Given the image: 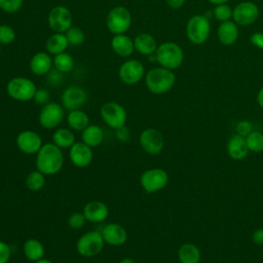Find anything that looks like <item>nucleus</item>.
I'll use <instances>...</instances> for the list:
<instances>
[{
    "label": "nucleus",
    "mask_w": 263,
    "mask_h": 263,
    "mask_svg": "<svg viewBox=\"0 0 263 263\" xmlns=\"http://www.w3.org/2000/svg\"><path fill=\"white\" fill-rule=\"evenodd\" d=\"M64 165V155L53 143L43 144L36 155V167L44 175L58 174Z\"/></svg>",
    "instance_id": "f257e3e1"
},
{
    "label": "nucleus",
    "mask_w": 263,
    "mask_h": 263,
    "mask_svg": "<svg viewBox=\"0 0 263 263\" xmlns=\"http://www.w3.org/2000/svg\"><path fill=\"white\" fill-rule=\"evenodd\" d=\"M176 82V76L173 70L155 67L145 74V84L148 90L154 95H162L167 92Z\"/></svg>",
    "instance_id": "f03ea898"
},
{
    "label": "nucleus",
    "mask_w": 263,
    "mask_h": 263,
    "mask_svg": "<svg viewBox=\"0 0 263 263\" xmlns=\"http://www.w3.org/2000/svg\"><path fill=\"white\" fill-rule=\"evenodd\" d=\"M154 54L156 62L161 67L170 70L178 69L184 61L182 47L173 41H165L159 44Z\"/></svg>",
    "instance_id": "7ed1b4c3"
},
{
    "label": "nucleus",
    "mask_w": 263,
    "mask_h": 263,
    "mask_svg": "<svg viewBox=\"0 0 263 263\" xmlns=\"http://www.w3.org/2000/svg\"><path fill=\"white\" fill-rule=\"evenodd\" d=\"M211 23L206 15L195 14L191 16L186 25V36L188 40L195 44H203L210 37Z\"/></svg>",
    "instance_id": "20e7f679"
},
{
    "label": "nucleus",
    "mask_w": 263,
    "mask_h": 263,
    "mask_svg": "<svg viewBox=\"0 0 263 263\" xmlns=\"http://www.w3.org/2000/svg\"><path fill=\"white\" fill-rule=\"evenodd\" d=\"M37 87L35 83L24 76H16L11 78L6 85L7 95L20 102H28L34 99Z\"/></svg>",
    "instance_id": "39448f33"
},
{
    "label": "nucleus",
    "mask_w": 263,
    "mask_h": 263,
    "mask_svg": "<svg viewBox=\"0 0 263 263\" xmlns=\"http://www.w3.org/2000/svg\"><path fill=\"white\" fill-rule=\"evenodd\" d=\"M106 25L113 35L125 34L132 26V14L129 10L121 5L111 8L106 17Z\"/></svg>",
    "instance_id": "423d86ee"
},
{
    "label": "nucleus",
    "mask_w": 263,
    "mask_h": 263,
    "mask_svg": "<svg viewBox=\"0 0 263 263\" xmlns=\"http://www.w3.org/2000/svg\"><path fill=\"white\" fill-rule=\"evenodd\" d=\"M104 245L105 241L102 233L92 230L79 237L76 243V250L83 257H95L102 252Z\"/></svg>",
    "instance_id": "0eeeda50"
},
{
    "label": "nucleus",
    "mask_w": 263,
    "mask_h": 263,
    "mask_svg": "<svg viewBox=\"0 0 263 263\" xmlns=\"http://www.w3.org/2000/svg\"><path fill=\"white\" fill-rule=\"evenodd\" d=\"M100 115L103 121L114 129L124 126L127 119L125 109L116 102L105 103L100 109Z\"/></svg>",
    "instance_id": "6e6552de"
},
{
    "label": "nucleus",
    "mask_w": 263,
    "mask_h": 263,
    "mask_svg": "<svg viewBox=\"0 0 263 263\" xmlns=\"http://www.w3.org/2000/svg\"><path fill=\"white\" fill-rule=\"evenodd\" d=\"M168 182L167 173L158 167L145 171L140 178L142 188L148 193H154L163 189Z\"/></svg>",
    "instance_id": "1a4fd4ad"
},
{
    "label": "nucleus",
    "mask_w": 263,
    "mask_h": 263,
    "mask_svg": "<svg viewBox=\"0 0 263 263\" xmlns=\"http://www.w3.org/2000/svg\"><path fill=\"white\" fill-rule=\"evenodd\" d=\"M72 21L70 9L64 5L52 7L47 15L48 26L54 33H65L72 27Z\"/></svg>",
    "instance_id": "9d476101"
},
{
    "label": "nucleus",
    "mask_w": 263,
    "mask_h": 263,
    "mask_svg": "<svg viewBox=\"0 0 263 263\" xmlns=\"http://www.w3.org/2000/svg\"><path fill=\"white\" fill-rule=\"evenodd\" d=\"M145 75V68L142 62L136 59H128L124 61L118 69L119 79L127 85L139 83Z\"/></svg>",
    "instance_id": "9b49d317"
},
{
    "label": "nucleus",
    "mask_w": 263,
    "mask_h": 263,
    "mask_svg": "<svg viewBox=\"0 0 263 263\" xmlns=\"http://www.w3.org/2000/svg\"><path fill=\"white\" fill-rule=\"evenodd\" d=\"M64 107L55 102H49L44 105L39 113V123L46 129L58 127L64 119Z\"/></svg>",
    "instance_id": "f8f14e48"
},
{
    "label": "nucleus",
    "mask_w": 263,
    "mask_h": 263,
    "mask_svg": "<svg viewBox=\"0 0 263 263\" xmlns=\"http://www.w3.org/2000/svg\"><path fill=\"white\" fill-rule=\"evenodd\" d=\"M142 149L151 155L159 154L164 147L163 135L156 128L144 129L139 138Z\"/></svg>",
    "instance_id": "ddd939ff"
},
{
    "label": "nucleus",
    "mask_w": 263,
    "mask_h": 263,
    "mask_svg": "<svg viewBox=\"0 0 263 263\" xmlns=\"http://www.w3.org/2000/svg\"><path fill=\"white\" fill-rule=\"evenodd\" d=\"M259 8L252 1H242L232 9V18L236 25L250 26L257 21Z\"/></svg>",
    "instance_id": "4468645a"
},
{
    "label": "nucleus",
    "mask_w": 263,
    "mask_h": 263,
    "mask_svg": "<svg viewBox=\"0 0 263 263\" xmlns=\"http://www.w3.org/2000/svg\"><path fill=\"white\" fill-rule=\"evenodd\" d=\"M63 107L68 111L80 109L87 101V93L81 86H68L61 96Z\"/></svg>",
    "instance_id": "2eb2a0df"
},
{
    "label": "nucleus",
    "mask_w": 263,
    "mask_h": 263,
    "mask_svg": "<svg viewBox=\"0 0 263 263\" xmlns=\"http://www.w3.org/2000/svg\"><path fill=\"white\" fill-rule=\"evenodd\" d=\"M17 148L25 154H37L42 147V139L36 132L23 130L15 139Z\"/></svg>",
    "instance_id": "dca6fc26"
},
{
    "label": "nucleus",
    "mask_w": 263,
    "mask_h": 263,
    "mask_svg": "<svg viewBox=\"0 0 263 263\" xmlns=\"http://www.w3.org/2000/svg\"><path fill=\"white\" fill-rule=\"evenodd\" d=\"M92 156L91 147L87 146L83 142H75L70 148V160L77 167L88 166L92 160Z\"/></svg>",
    "instance_id": "f3484780"
},
{
    "label": "nucleus",
    "mask_w": 263,
    "mask_h": 263,
    "mask_svg": "<svg viewBox=\"0 0 263 263\" xmlns=\"http://www.w3.org/2000/svg\"><path fill=\"white\" fill-rule=\"evenodd\" d=\"M53 67V60L47 51H38L31 58L29 68L36 76H45Z\"/></svg>",
    "instance_id": "a211bd4d"
},
{
    "label": "nucleus",
    "mask_w": 263,
    "mask_h": 263,
    "mask_svg": "<svg viewBox=\"0 0 263 263\" xmlns=\"http://www.w3.org/2000/svg\"><path fill=\"white\" fill-rule=\"evenodd\" d=\"M104 241L110 246H122L127 239V232L123 226L117 223H110L102 229Z\"/></svg>",
    "instance_id": "6ab92c4d"
},
{
    "label": "nucleus",
    "mask_w": 263,
    "mask_h": 263,
    "mask_svg": "<svg viewBox=\"0 0 263 263\" xmlns=\"http://www.w3.org/2000/svg\"><path fill=\"white\" fill-rule=\"evenodd\" d=\"M86 221L92 223H101L105 221L109 215V210L105 203L99 200L87 202L82 211Z\"/></svg>",
    "instance_id": "aec40b11"
},
{
    "label": "nucleus",
    "mask_w": 263,
    "mask_h": 263,
    "mask_svg": "<svg viewBox=\"0 0 263 263\" xmlns=\"http://www.w3.org/2000/svg\"><path fill=\"white\" fill-rule=\"evenodd\" d=\"M111 47L117 55L128 58L135 51L134 39H132L126 34L114 35L111 39Z\"/></svg>",
    "instance_id": "412c9836"
},
{
    "label": "nucleus",
    "mask_w": 263,
    "mask_h": 263,
    "mask_svg": "<svg viewBox=\"0 0 263 263\" xmlns=\"http://www.w3.org/2000/svg\"><path fill=\"white\" fill-rule=\"evenodd\" d=\"M239 32L238 27L233 21L222 22L217 30V36L219 41L224 45H232L236 42Z\"/></svg>",
    "instance_id": "4be33fe9"
},
{
    "label": "nucleus",
    "mask_w": 263,
    "mask_h": 263,
    "mask_svg": "<svg viewBox=\"0 0 263 263\" xmlns=\"http://www.w3.org/2000/svg\"><path fill=\"white\" fill-rule=\"evenodd\" d=\"M227 153L234 160L243 159L249 153L246 138L237 134L233 135L227 142Z\"/></svg>",
    "instance_id": "5701e85b"
},
{
    "label": "nucleus",
    "mask_w": 263,
    "mask_h": 263,
    "mask_svg": "<svg viewBox=\"0 0 263 263\" xmlns=\"http://www.w3.org/2000/svg\"><path fill=\"white\" fill-rule=\"evenodd\" d=\"M135 50L143 55L154 54L157 49L156 39L149 33H140L134 39Z\"/></svg>",
    "instance_id": "b1692460"
},
{
    "label": "nucleus",
    "mask_w": 263,
    "mask_h": 263,
    "mask_svg": "<svg viewBox=\"0 0 263 263\" xmlns=\"http://www.w3.org/2000/svg\"><path fill=\"white\" fill-rule=\"evenodd\" d=\"M69 42L65 33H53L45 41V48L49 54L57 55L59 53L65 52Z\"/></svg>",
    "instance_id": "393cba45"
},
{
    "label": "nucleus",
    "mask_w": 263,
    "mask_h": 263,
    "mask_svg": "<svg viewBox=\"0 0 263 263\" xmlns=\"http://www.w3.org/2000/svg\"><path fill=\"white\" fill-rule=\"evenodd\" d=\"M82 142L89 147H98L104 140V132L101 126L97 124H89L82 130Z\"/></svg>",
    "instance_id": "a878e982"
},
{
    "label": "nucleus",
    "mask_w": 263,
    "mask_h": 263,
    "mask_svg": "<svg viewBox=\"0 0 263 263\" xmlns=\"http://www.w3.org/2000/svg\"><path fill=\"white\" fill-rule=\"evenodd\" d=\"M178 258L181 263H199L201 254L197 246L191 242H186L180 247Z\"/></svg>",
    "instance_id": "bb28decb"
},
{
    "label": "nucleus",
    "mask_w": 263,
    "mask_h": 263,
    "mask_svg": "<svg viewBox=\"0 0 263 263\" xmlns=\"http://www.w3.org/2000/svg\"><path fill=\"white\" fill-rule=\"evenodd\" d=\"M26 258L32 262H36L44 256V246L36 238H29L25 241L23 247Z\"/></svg>",
    "instance_id": "cd10ccee"
},
{
    "label": "nucleus",
    "mask_w": 263,
    "mask_h": 263,
    "mask_svg": "<svg viewBox=\"0 0 263 263\" xmlns=\"http://www.w3.org/2000/svg\"><path fill=\"white\" fill-rule=\"evenodd\" d=\"M67 122L69 126L77 132H82L89 125L88 115L80 109L69 111L67 115Z\"/></svg>",
    "instance_id": "c85d7f7f"
},
{
    "label": "nucleus",
    "mask_w": 263,
    "mask_h": 263,
    "mask_svg": "<svg viewBox=\"0 0 263 263\" xmlns=\"http://www.w3.org/2000/svg\"><path fill=\"white\" fill-rule=\"evenodd\" d=\"M53 144H55L61 149L71 148L75 143V136L73 132L66 127H61L54 130L52 135Z\"/></svg>",
    "instance_id": "c756f323"
},
{
    "label": "nucleus",
    "mask_w": 263,
    "mask_h": 263,
    "mask_svg": "<svg viewBox=\"0 0 263 263\" xmlns=\"http://www.w3.org/2000/svg\"><path fill=\"white\" fill-rule=\"evenodd\" d=\"M53 68L62 73H69L74 69V60L68 52H62L53 55Z\"/></svg>",
    "instance_id": "7c9ffc66"
},
{
    "label": "nucleus",
    "mask_w": 263,
    "mask_h": 263,
    "mask_svg": "<svg viewBox=\"0 0 263 263\" xmlns=\"http://www.w3.org/2000/svg\"><path fill=\"white\" fill-rule=\"evenodd\" d=\"M45 185V175L40 171L31 172L26 178V186L32 191H39Z\"/></svg>",
    "instance_id": "2f4dec72"
},
{
    "label": "nucleus",
    "mask_w": 263,
    "mask_h": 263,
    "mask_svg": "<svg viewBox=\"0 0 263 263\" xmlns=\"http://www.w3.org/2000/svg\"><path fill=\"white\" fill-rule=\"evenodd\" d=\"M246 143L249 151L259 153L263 151V134L261 132H252L246 137Z\"/></svg>",
    "instance_id": "473e14b6"
},
{
    "label": "nucleus",
    "mask_w": 263,
    "mask_h": 263,
    "mask_svg": "<svg viewBox=\"0 0 263 263\" xmlns=\"http://www.w3.org/2000/svg\"><path fill=\"white\" fill-rule=\"evenodd\" d=\"M65 35L69 44L71 45H81L85 40L84 32L78 27H71L66 32Z\"/></svg>",
    "instance_id": "72a5a7b5"
},
{
    "label": "nucleus",
    "mask_w": 263,
    "mask_h": 263,
    "mask_svg": "<svg viewBox=\"0 0 263 263\" xmlns=\"http://www.w3.org/2000/svg\"><path fill=\"white\" fill-rule=\"evenodd\" d=\"M232 9L233 8H231L227 3L219 4L214 8L213 14L217 21H220L221 23L226 22L232 17Z\"/></svg>",
    "instance_id": "f704fd0d"
},
{
    "label": "nucleus",
    "mask_w": 263,
    "mask_h": 263,
    "mask_svg": "<svg viewBox=\"0 0 263 263\" xmlns=\"http://www.w3.org/2000/svg\"><path fill=\"white\" fill-rule=\"evenodd\" d=\"M15 31L9 25L2 24L0 25V44L1 45H8L12 43L15 39Z\"/></svg>",
    "instance_id": "c9c22d12"
},
{
    "label": "nucleus",
    "mask_w": 263,
    "mask_h": 263,
    "mask_svg": "<svg viewBox=\"0 0 263 263\" xmlns=\"http://www.w3.org/2000/svg\"><path fill=\"white\" fill-rule=\"evenodd\" d=\"M24 0H0V9L6 13H15L23 6Z\"/></svg>",
    "instance_id": "e433bc0d"
},
{
    "label": "nucleus",
    "mask_w": 263,
    "mask_h": 263,
    "mask_svg": "<svg viewBox=\"0 0 263 263\" xmlns=\"http://www.w3.org/2000/svg\"><path fill=\"white\" fill-rule=\"evenodd\" d=\"M85 221H86V219H85L83 213L75 212L68 218V225L73 229H80L84 226Z\"/></svg>",
    "instance_id": "4c0bfd02"
},
{
    "label": "nucleus",
    "mask_w": 263,
    "mask_h": 263,
    "mask_svg": "<svg viewBox=\"0 0 263 263\" xmlns=\"http://www.w3.org/2000/svg\"><path fill=\"white\" fill-rule=\"evenodd\" d=\"M46 76H47V82L51 86H59L64 79V73L60 72L55 68L51 69Z\"/></svg>",
    "instance_id": "58836bf2"
},
{
    "label": "nucleus",
    "mask_w": 263,
    "mask_h": 263,
    "mask_svg": "<svg viewBox=\"0 0 263 263\" xmlns=\"http://www.w3.org/2000/svg\"><path fill=\"white\" fill-rule=\"evenodd\" d=\"M35 103H37L38 105H46L47 103H49L50 100V93L47 89L45 88H37L34 99Z\"/></svg>",
    "instance_id": "ea45409f"
},
{
    "label": "nucleus",
    "mask_w": 263,
    "mask_h": 263,
    "mask_svg": "<svg viewBox=\"0 0 263 263\" xmlns=\"http://www.w3.org/2000/svg\"><path fill=\"white\" fill-rule=\"evenodd\" d=\"M235 130H236V134L246 138L247 136H249L252 132H253V125L250 121L248 120H241L239 121L237 124H236V127H235Z\"/></svg>",
    "instance_id": "a19ab883"
},
{
    "label": "nucleus",
    "mask_w": 263,
    "mask_h": 263,
    "mask_svg": "<svg viewBox=\"0 0 263 263\" xmlns=\"http://www.w3.org/2000/svg\"><path fill=\"white\" fill-rule=\"evenodd\" d=\"M11 257V249L10 247L0 240V263H7Z\"/></svg>",
    "instance_id": "79ce46f5"
},
{
    "label": "nucleus",
    "mask_w": 263,
    "mask_h": 263,
    "mask_svg": "<svg viewBox=\"0 0 263 263\" xmlns=\"http://www.w3.org/2000/svg\"><path fill=\"white\" fill-rule=\"evenodd\" d=\"M250 40L254 46L263 49V33L262 32H255L254 34H252Z\"/></svg>",
    "instance_id": "37998d69"
},
{
    "label": "nucleus",
    "mask_w": 263,
    "mask_h": 263,
    "mask_svg": "<svg viewBox=\"0 0 263 263\" xmlns=\"http://www.w3.org/2000/svg\"><path fill=\"white\" fill-rule=\"evenodd\" d=\"M252 240L256 245L263 246V228H259L253 232Z\"/></svg>",
    "instance_id": "c03bdc74"
},
{
    "label": "nucleus",
    "mask_w": 263,
    "mask_h": 263,
    "mask_svg": "<svg viewBox=\"0 0 263 263\" xmlns=\"http://www.w3.org/2000/svg\"><path fill=\"white\" fill-rule=\"evenodd\" d=\"M116 136H117L118 140L125 142L129 139V130L125 126H122V127L116 129Z\"/></svg>",
    "instance_id": "a18cd8bd"
},
{
    "label": "nucleus",
    "mask_w": 263,
    "mask_h": 263,
    "mask_svg": "<svg viewBox=\"0 0 263 263\" xmlns=\"http://www.w3.org/2000/svg\"><path fill=\"white\" fill-rule=\"evenodd\" d=\"M166 4L171 7V8H174V9H178V8H181L184 3H185V0H165Z\"/></svg>",
    "instance_id": "49530a36"
},
{
    "label": "nucleus",
    "mask_w": 263,
    "mask_h": 263,
    "mask_svg": "<svg viewBox=\"0 0 263 263\" xmlns=\"http://www.w3.org/2000/svg\"><path fill=\"white\" fill-rule=\"evenodd\" d=\"M257 103L261 108H263V86L259 89L257 93Z\"/></svg>",
    "instance_id": "de8ad7c7"
},
{
    "label": "nucleus",
    "mask_w": 263,
    "mask_h": 263,
    "mask_svg": "<svg viewBox=\"0 0 263 263\" xmlns=\"http://www.w3.org/2000/svg\"><path fill=\"white\" fill-rule=\"evenodd\" d=\"M210 3L215 4V5H219V4H224L227 3L229 0H208Z\"/></svg>",
    "instance_id": "09e8293b"
},
{
    "label": "nucleus",
    "mask_w": 263,
    "mask_h": 263,
    "mask_svg": "<svg viewBox=\"0 0 263 263\" xmlns=\"http://www.w3.org/2000/svg\"><path fill=\"white\" fill-rule=\"evenodd\" d=\"M120 263H136V262L133 259H130V258H124V259H122L120 261Z\"/></svg>",
    "instance_id": "8fccbe9b"
},
{
    "label": "nucleus",
    "mask_w": 263,
    "mask_h": 263,
    "mask_svg": "<svg viewBox=\"0 0 263 263\" xmlns=\"http://www.w3.org/2000/svg\"><path fill=\"white\" fill-rule=\"evenodd\" d=\"M34 263H53V262H51L50 260H48V259H40V260H38V261H36V262H34Z\"/></svg>",
    "instance_id": "3c124183"
},
{
    "label": "nucleus",
    "mask_w": 263,
    "mask_h": 263,
    "mask_svg": "<svg viewBox=\"0 0 263 263\" xmlns=\"http://www.w3.org/2000/svg\"><path fill=\"white\" fill-rule=\"evenodd\" d=\"M1 46H2V45L0 44V54H1Z\"/></svg>",
    "instance_id": "603ef678"
}]
</instances>
